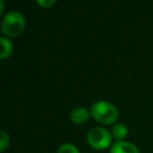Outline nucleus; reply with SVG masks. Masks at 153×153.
<instances>
[{"instance_id": "f257e3e1", "label": "nucleus", "mask_w": 153, "mask_h": 153, "mask_svg": "<svg viewBox=\"0 0 153 153\" xmlns=\"http://www.w3.org/2000/svg\"><path fill=\"white\" fill-rule=\"evenodd\" d=\"M90 114L102 125L113 124L119 117V111L113 104L106 101H97L91 105Z\"/></svg>"}, {"instance_id": "f03ea898", "label": "nucleus", "mask_w": 153, "mask_h": 153, "mask_svg": "<svg viewBox=\"0 0 153 153\" xmlns=\"http://www.w3.org/2000/svg\"><path fill=\"white\" fill-rule=\"evenodd\" d=\"M25 28V18L21 13L12 11L3 17L1 22V30L7 37H18Z\"/></svg>"}, {"instance_id": "7ed1b4c3", "label": "nucleus", "mask_w": 153, "mask_h": 153, "mask_svg": "<svg viewBox=\"0 0 153 153\" xmlns=\"http://www.w3.org/2000/svg\"><path fill=\"white\" fill-rule=\"evenodd\" d=\"M111 133L103 127H96L89 130L87 134V142L92 148L102 150L106 149L111 144Z\"/></svg>"}, {"instance_id": "20e7f679", "label": "nucleus", "mask_w": 153, "mask_h": 153, "mask_svg": "<svg viewBox=\"0 0 153 153\" xmlns=\"http://www.w3.org/2000/svg\"><path fill=\"white\" fill-rule=\"evenodd\" d=\"M90 111L85 107H76L70 113V120L74 124H84L88 121L90 117Z\"/></svg>"}, {"instance_id": "39448f33", "label": "nucleus", "mask_w": 153, "mask_h": 153, "mask_svg": "<svg viewBox=\"0 0 153 153\" xmlns=\"http://www.w3.org/2000/svg\"><path fill=\"white\" fill-rule=\"evenodd\" d=\"M110 153H140L135 146L129 142H117L112 145Z\"/></svg>"}, {"instance_id": "423d86ee", "label": "nucleus", "mask_w": 153, "mask_h": 153, "mask_svg": "<svg viewBox=\"0 0 153 153\" xmlns=\"http://www.w3.org/2000/svg\"><path fill=\"white\" fill-rule=\"evenodd\" d=\"M127 134H128V129L126 127V125H124V124L117 123L112 126L111 135H112V137L114 140H117V142H122L127 136Z\"/></svg>"}, {"instance_id": "0eeeda50", "label": "nucleus", "mask_w": 153, "mask_h": 153, "mask_svg": "<svg viewBox=\"0 0 153 153\" xmlns=\"http://www.w3.org/2000/svg\"><path fill=\"white\" fill-rule=\"evenodd\" d=\"M0 45H1V51H0V58L2 60L9 58L13 53V44L10 41V39L5 37L0 38Z\"/></svg>"}, {"instance_id": "6e6552de", "label": "nucleus", "mask_w": 153, "mask_h": 153, "mask_svg": "<svg viewBox=\"0 0 153 153\" xmlns=\"http://www.w3.org/2000/svg\"><path fill=\"white\" fill-rule=\"evenodd\" d=\"M58 153H80V151L74 145L66 143L58 149Z\"/></svg>"}, {"instance_id": "1a4fd4ad", "label": "nucleus", "mask_w": 153, "mask_h": 153, "mask_svg": "<svg viewBox=\"0 0 153 153\" xmlns=\"http://www.w3.org/2000/svg\"><path fill=\"white\" fill-rule=\"evenodd\" d=\"M10 145V136L5 131H0V151L3 152Z\"/></svg>"}, {"instance_id": "9d476101", "label": "nucleus", "mask_w": 153, "mask_h": 153, "mask_svg": "<svg viewBox=\"0 0 153 153\" xmlns=\"http://www.w3.org/2000/svg\"><path fill=\"white\" fill-rule=\"evenodd\" d=\"M37 3H38L41 7H43V9H48V7H53V5L55 4L56 1L55 0H38Z\"/></svg>"}, {"instance_id": "9b49d317", "label": "nucleus", "mask_w": 153, "mask_h": 153, "mask_svg": "<svg viewBox=\"0 0 153 153\" xmlns=\"http://www.w3.org/2000/svg\"><path fill=\"white\" fill-rule=\"evenodd\" d=\"M3 10H4V3L2 0H0V14H3Z\"/></svg>"}]
</instances>
